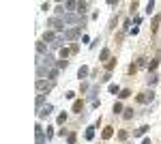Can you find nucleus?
<instances>
[{
  "label": "nucleus",
  "mask_w": 161,
  "mask_h": 144,
  "mask_svg": "<svg viewBox=\"0 0 161 144\" xmlns=\"http://www.w3.org/2000/svg\"><path fill=\"white\" fill-rule=\"evenodd\" d=\"M112 133H114V127H105V129H103V140L112 138Z\"/></svg>",
  "instance_id": "1"
},
{
  "label": "nucleus",
  "mask_w": 161,
  "mask_h": 144,
  "mask_svg": "<svg viewBox=\"0 0 161 144\" xmlns=\"http://www.w3.org/2000/svg\"><path fill=\"white\" fill-rule=\"evenodd\" d=\"M159 22H161V17L157 15V17L153 20V32H157V28H159Z\"/></svg>",
  "instance_id": "2"
},
{
  "label": "nucleus",
  "mask_w": 161,
  "mask_h": 144,
  "mask_svg": "<svg viewBox=\"0 0 161 144\" xmlns=\"http://www.w3.org/2000/svg\"><path fill=\"white\" fill-rule=\"evenodd\" d=\"M82 110V101H75V105H73V112H79Z\"/></svg>",
  "instance_id": "3"
},
{
  "label": "nucleus",
  "mask_w": 161,
  "mask_h": 144,
  "mask_svg": "<svg viewBox=\"0 0 161 144\" xmlns=\"http://www.w3.org/2000/svg\"><path fill=\"white\" fill-rule=\"evenodd\" d=\"M131 116H133V110H131V108L125 110V118H131Z\"/></svg>",
  "instance_id": "4"
},
{
  "label": "nucleus",
  "mask_w": 161,
  "mask_h": 144,
  "mask_svg": "<svg viewBox=\"0 0 161 144\" xmlns=\"http://www.w3.org/2000/svg\"><path fill=\"white\" fill-rule=\"evenodd\" d=\"M114 67H116V60H110V62H107V71H112Z\"/></svg>",
  "instance_id": "5"
},
{
  "label": "nucleus",
  "mask_w": 161,
  "mask_h": 144,
  "mask_svg": "<svg viewBox=\"0 0 161 144\" xmlns=\"http://www.w3.org/2000/svg\"><path fill=\"white\" fill-rule=\"evenodd\" d=\"M120 110H122V105H120V103H114V114H118Z\"/></svg>",
  "instance_id": "6"
},
{
  "label": "nucleus",
  "mask_w": 161,
  "mask_h": 144,
  "mask_svg": "<svg viewBox=\"0 0 161 144\" xmlns=\"http://www.w3.org/2000/svg\"><path fill=\"white\" fill-rule=\"evenodd\" d=\"M86 73H88V69H86V67H82V69H79V77H84Z\"/></svg>",
  "instance_id": "7"
}]
</instances>
